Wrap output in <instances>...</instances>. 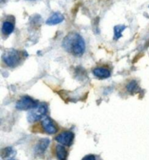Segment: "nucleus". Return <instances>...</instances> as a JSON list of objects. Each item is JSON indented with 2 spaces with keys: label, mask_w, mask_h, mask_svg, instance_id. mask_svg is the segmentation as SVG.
<instances>
[{
  "label": "nucleus",
  "mask_w": 149,
  "mask_h": 160,
  "mask_svg": "<svg viewBox=\"0 0 149 160\" xmlns=\"http://www.w3.org/2000/svg\"><path fill=\"white\" fill-rule=\"evenodd\" d=\"M15 27V18L12 16H7L4 18L2 23V28H1V33L4 39L7 38L14 31Z\"/></svg>",
  "instance_id": "obj_6"
},
{
  "label": "nucleus",
  "mask_w": 149,
  "mask_h": 160,
  "mask_svg": "<svg viewBox=\"0 0 149 160\" xmlns=\"http://www.w3.org/2000/svg\"><path fill=\"white\" fill-rule=\"evenodd\" d=\"M49 140L48 139H43L40 141V143H39V146H38V150L40 151V152H44V151L46 150L47 148V145H48V143H49Z\"/></svg>",
  "instance_id": "obj_13"
},
{
  "label": "nucleus",
  "mask_w": 149,
  "mask_h": 160,
  "mask_svg": "<svg viewBox=\"0 0 149 160\" xmlns=\"http://www.w3.org/2000/svg\"><path fill=\"white\" fill-rule=\"evenodd\" d=\"M55 141L64 146H71L74 141V134L70 130H64L55 137Z\"/></svg>",
  "instance_id": "obj_7"
},
{
  "label": "nucleus",
  "mask_w": 149,
  "mask_h": 160,
  "mask_svg": "<svg viewBox=\"0 0 149 160\" xmlns=\"http://www.w3.org/2000/svg\"><path fill=\"white\" fill-rule=\"evenodd\" d=\"M82 160H102L97 155H94V154H89V155H86L84 157Z\"/></svg>",
  "instance_id": "obj_14"
},
{
  "label": "nucleus",
  "mask_w": 149,
  "mask_h": 160,
  "mask_svg": "<svg viewBox=\"0 0 149 160\" xmlns=\"http://www.w3.org/2000/svg\"><path fill=\"white\" fill-rule=\"evenodd\" d=\"M64 20V16L60 12H55L46 20L47 25H57Z\"/></svg>",
  "instance_id": "obj_10"
},
{
  "label": "nucleus",
  "mask_w": 149,
  "mask_h": 160,
  "mask_svg": "<svg viewBox=\"0 0 149 160\" xmlns=\"http://www.w3.org/2000/svg\"><path fill=\"white\" fill-rule=\"evenodd\" d=\"M126 28V26H117L114 28V39H118L121 37V32L122 31Z\"/></svg>",
  "instance_id": "obj_12"
},
{
  "label": "nucleus",
  "mask_w": 149,
  "mask_h": 160,
  "mask_svg": "<svg viewBox=\"0 0 149 160\" xmlns=\"http://www.w3.org/2000/svg\"><path fill=\"white\" fill-rule=\"evenodd\" d=\"M26 56L27 54L24 51L10 49V50H6L3 53L2 61L3 64L8 68H16L23 63V61L26 60Z\"/></svg>",
  "instance_id": "obj_2"
},
{
  "label": "nucleus",
  "mask_w": 149,
  "mask_h": 160,
  "mask_svg": "<svg viewBox=\"0 0 149 160\" xmlns=\"http://www.w3.org/2000/svg\"><path fill=\"white\" fill-rule=\"evenodd\" d=\"M34 127H39V129H38L35 132H44L49 135L55 134L59 130L58 124L48 117H44L41 121L34 125Z\"/></svg>",
  "instance_id": "obj_3"
},
{
  "label": "nucleus",
  "mask_w": 149,
  "mask_h": 160,
  "mask_svg": "<svg viewBox=\"0 0 149 160\" xmlns=\"http://www.w3.org/2000/svg\"><path fill=\"white\" fill-rule=\"evenodd\" d=\"M38 102L34 99H32L30 96L25 95L21 97L17 101L16 104V108L19 110H28V109H33L36 107H38Z\"/></svg>",
  "instance_id": "obj_5"
},
{
  "label": "nucleus",
  "mask_w": 149,
  "mask_h": 160,
  "mask_svg": "<svg viewBox=\"0 0 149 160\" xmlns=\"http://www.w3.org/2000/svg\"><path fill=\"white\" fill-rule=\"evenodd\" d=\"M127 90L130 93V94H133V93H136L137 91L139 90V85L137 83L136 81L132 80V81H130L127 84Z\"/></svg>",
  "instance_id": "obj_11"
},
{
  "label": "nucleus",
  "mask_w": 149,
  "mask_h": 160,
  "mask_svg": "<svg viewBox=\"0 0 149 160\" xmlns=\"http://www.w3.org/2000/svg\"><path fill=\"white\" fill-rule=\"evenodd\" d=\"M47 112H48V108H47L46 104H39L38 105V107L29 111L27 115V120L30 122L41 121L43 117H46Z\"/></svg>",
  "instance_id": "obj_4"
},
{
  "label": "nucleus",
  "mask_w": 149,
  "mask_h": 160,
  "mask_svg": "<svg viewBox=\"0 0 149 160\" xmlns=\"http://www.w3.org/2000/svg\"><path fill=\"white\" fill-rule=\"evenodd\" d=\"M65 51L73 56H81L85 51V42L82 36L72 32L65 37L62 42Z\"/></svg>",
  "instance_id": "obj_1"
},
{
  "label": "nucleus",
  "mask_w": 149,
  "mask_h": 160,
  "mask_svg": "<svg viewBox=\"0 0 149 160\" xmlns=\"http://www.w3.org/2000/svg\"><path fill=\"white\" fill-rule=\"evenodd\" d=\"M54 154L58 160H67L68 151L62 144H57L54 146Z\"/></svg>",
  "instance_id": "obj_9"
},
{
  "label": "nucleus",
  "mask_w": 149,
  "mask_h": 160,
  "mask_svg": "<svg viewBox=\"0 0 149 160\" xmlns=\"http://www.w3.org/2000/svg\"><path fill=\"white\" fill-rule=\"evenodd\" d=\"M93 74L99 79H107L111 76V69L107 67H96L93 69Z\"/></svg>",
  "instance_id": "obj_8"
}]
</instances>
